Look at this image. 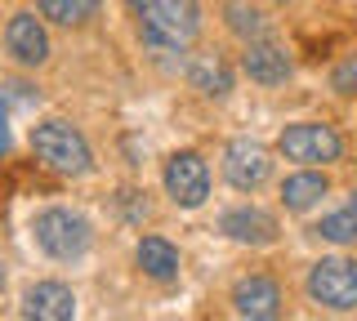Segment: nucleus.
<instances>
[{"instance_id":"nucleus-1","label":"nucleus","mask_w":357,"mask_h":321,"mask_svg":"<svg viewBox=\"0 0 357 321\" xmlns=\"http://www.w3.org/2000/svg\"><path fill=\"white\" fill-rule=\"evenodd\" d=\"M130 9L139 14V36L143 45L178 54L197 40L201 31V9L197 0H130Z\"/></svg>"},{"instance_id":"nucleus-2","label":"nucleus","mask_w":357,"mask_h":321,"mask_svg":"<svg viewBox=\"0 0 357 321\" xmlns=\"http://www.w3.org/2000/svg\"><path fill=\"white\" fill-rule=\"evenodd\" d=\"M31 152H36L40 165H50L54 174H89V143L81 139V130H72L67 120H40L36 130H31Z\"/></svg>"},{"instance_id":"nucleus-3","label":"nucleus","mask_w":357,"mask_h":321,"mask_svg":"<svg viewBox=\"0 0 357 321\" xmlns=\"http://www.w3.org/2000/svg\"><path fill=\"white\" fill-rule=\"evenodd\" d=\"M31 232H36V246L50 254V259H81L85 246H89V224L81 214H72V210H63V205L40 210Z\"/></svg>"},{"instance_id":"nucleus-4","label":"nucleus","mask_w":357,"mask_h":321,"mask_svg":"<svg viewBox=\"0 0 357 321\" xmlns=\"http://www.w3.org/2000/svg\"><path fill=\"white\" fill-rule=\"evenodd\" d=\"M308 295L312 304L331 313H353L357 308V259H321L308 272Z\"/></svg>"},{"instance_id":"nucleus-5","label":"nucleus","mask_w":357,"mask_h":321,"mask_svg":"<svg viewBox=\"0 0 357 321\" xmlns=\"http://www.w3.org/2000/svg\"><path fill=\"white\" fill-rule=\"evenodd\" d=\"M277 148L286 152V161H304V165H326V161H340L344 143L331 125H317V120H299V125H286Z\"/></svg>"},{"instance_id":"nucleus-6","label":"nucleus","mask_w":357,"mask_h":321,"mask_svg":"<svg viewBox=\"0 0 357 321\" xmlns=\"http://www.w3.org/2000/svg\"><path fill=\"white\" fill-rule=\"evenodd\" d=\"M165 192L174 196V205L183 210H197L201 201L210 196V170L197 152H174L165 161Z\"/></svg>"},{"instance_id":"nucleus-7","label":"nucleus","mask_w":357,"mask_h":321,"mask_svg":"<svg viewBox=\"0 0 357 321\" xmlns=\"http://www.w3.org/2000/svg\"><path fill=\"white\" fill-rule=\"evenodd\" d=\"M223 179L237 187V192L259 187L268 179V152L259 148V143H250V139L228 143V152H223Z\"/></svg>"},{"instance_id":"nucleus-8","label":"nucleus","mask_w":357,"mask_h":321,"mask_svg":"<svg viewBox=\"0 0 357 321\" xmlns=\"http://www.w3.org/2000/svg\"><path fill=\"white\" fill-rule=\"evenodd\" d=\"M5 45H9V54H14L22 68H40V63L50 58V36H45V27H40L36 14H14V18H9Z\"/></svg>"},{"instance_id":"nucleus-9","label":"nucleus","mask_w":357,"mask_h":321,"mask_svg":"<svg viewBox=\"0 0 357 321\" xmlns=\"http://www.w3.org/2000/svg\"><path fill=\"white\" fill-rule=\"evenodd\" d=\"M22 317L36 321H72L76 317V295L63 281H36L22 295Z\"/></svg>"},{"instance_id":"nucleus-10","label":"nucleus","mask_w":357,"mask_h":321,"mask_svg":"<svg viewBox=\"0 0 357 321\" xmlns=\"http://www.w3.org/2000/svg\"><path fill=\"white\" fill-rule=\"evenodd\" d=\"M241 68H245V76H250V81H259V85H282L286 76H290V58H286L282 45L255 36V40H245Z\"/></svg>"},{"instance_id":"nucleus-11","label":"nucleus","mask_w":357,"mask_h":321,"mask_svg":"<svg viewBox=\"0 0 357 321\" xmlns=\"http://www.w3.org/2000/svg\"><path fill=\"white\" fill-rule=\"evenodd\" d=\"M232 308H237V317L273 321L282 313V290H277V281H268V276H245L237 290H232Z\"/></svg>"},{"instance_id":"nucleus-12","label":"nucleus","mask_w":357,"mask_h":321,"mask_svg":"<svg viewBox=\"0 0 357 321\" xmlns=\"http://www.w3.org/2000/svg\"><path fill=\"white\" fill-rule=\"evenodd\" d=\"M223 232H228L232 241H245V246H273L277 241V219L273 214H264V210H228L223 214Z\"/></svg>"},{"instance_id":"nucleus-13","label":"nucleus","mask_w":357,"mask_h":321,"mask_svg":"<svg viewBox=\"0 0 357 321\" xmlns=\"http://www.w3.org/2000/svg\"><path fill=\"white\" fill-rule=\"evenodd\" d=\"M139 268L152 276V281H174L178 276V250L165 237H143L139 241Z\"/></svg>"},{"instance_id":"nucleus-14","label":"nucleus","mask_w":357,"mask_h":321,"mask_svg":"<svg viewBox=\"0 0 357 321\" xmlns=\"http://www.w3.org/2000/svg\"><path fill=\"white\" fill-rule=\"evenodd\" d=\"M321 196H326V174H317V170L290 174V179L282 183V201H286V210H308V205H317Z\"/></svg>"},{"instance_id":"nucleus-15","label":"nucleus","mask_w":357,"mask_h":321,"mask_svg":"<svg viewBox=\"0 0 357 321\" xmlns=\"http://www.w3.org/2000/svg\"><path fill=\"white\" fill-rule=\"evenodd\" d=\"M192 85L201 94H228L232 90V76H228V68H223V63L215 58V54H201V58L192 63Z\"/></svg>"},{"instance_id":"nucleus-16","label":"nucleus","mask_w":357,"mask_h":321,"mask_svg":"<svg viewBox=\"0 0 357 321\" xmlns=\"http://www.w3.org/2000/svg\"><path fill=\"white\" fill-rule=\"evenodd\" d=\"M312 232H317V237H326V241H335V246H344V241H357V192H353L349 205L335 210V214H326Z\"/></svg>"},{"instance_id":"nucleus-17","label":"nucleus","mask_w":357,"mask_h":321,"mask_svg":"<svg viewBox=\"0 0 357 321\" xmlns=\"http://www.w3.org/2000/svg\"><path fill=\"white\" fill-rule=\"evenodd\" d=\"M36 5H40L45 18H54V23H63V27H76L98 9V0H36Z\"/></svg>"},{"instance_id":"nucleus-18","label":"nucleus","mask_w":357,"mask_h":321,"mask_svg":"<svg viewBox=\"0 0 357 321\" xmlns=\"http://www.w3.org/2000/svg\"><path fill=\"white\" fill-rule=\"evenodd\" d=\"M228 27L232 31H241V36L245 40H255V36H259V31H264V14H259V9H245V5H228Z\"/></svg>"},{"instance_id":"nucleus-19","label":"nucleus","mask_w":357,"mask_h":321,"mask_svg":"<svg viewBox=\"0 0 357 321\" xmlns=\"http://www.w3.org/2000/svg\"><path fill=\"white\" fill-rule=\"evenodd\" d=\"M331 90L335 94H357V54H349V58L331 72Z\"/></svg>"},{"instance_id":"nucleus-20","label":"nucleus","mask_w":357,"mask_h":321,"mask_svg":"<svg viewBox=\"0 0 357 321\" xmlns=\"http://www.w3.org/2000/svg\"><path fill=\"white\" fill-rule=\"evenodd\" d=\"M0 152H9V130H5V112H0Z\"/></svg>"}]
</instances>
